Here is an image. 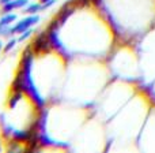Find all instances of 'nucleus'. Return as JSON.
<instances>
[{"label":"nucleus","instance_id":"nucleus-1","mask_svg":"<svg viewBox=\"0 0 155 153\" xmlns=\"http://www.w3.org/2000/svg\"><path fill=\"white\" fill-rule=\"evenodd\" d=\"M38 21H40V18H38L37 15L29 16V18H26V19H23V21H21L19 23H16L15 26L11 29V32H12V33H22V32H25V30L29 29L31 25L37 23Z\"/></svg>","mask_w":155,"mask_h":153},{"label":"nucleus","instance_id":"nucleus-2","mask_svg":"<svg viewBox=\"0 0 155 153\" xmlns=\"http://www.w3.org/2000/svg\"><path fill=\"white\" fill-rule=\"evenodd\" d=\"M48 40H46L45 36H40L37 40L34 41V49L37 52H41V51H46L48 49Z\"/></svg>","mask_w":155,"mask_h":153},{"label":"nucleus","instance_id":"nucleus-3","mask_svg":"<svg viewBox=\"0 0 155 153\" xmlns=\"http://www.w3.org/2000/svg\"><path fill=\"white\" fill-rule=\"evenodd\" d=\"M26 4H27V0H12V2L4 4V8H3V11H4V12H10V11L14 10V8L23 7V5H26Z\"/></svg>","mask_w":155,"mask_h":153},{"label":"nucleus","instance_id":"nucleus-4","mask_svg":"<svg viewBox=\"0 0 155 153\" xmlns=\"http://www.w3.org/2000/svg\"><path fill=\"white\" fill-rule=\"evenodd\" d=\"M16 19V15L15 14H8V15L3 16L2 21H0V26H5V25H10L12 21Z\"/></svg>","mask_w":155,"mask_h":153},{"label":"nucleus","instance_id":"nucleus-5","mask_svg":"<svg viewBox=\"0 0 155 153\" xmlns=\"http://www.w3.org/2000/svg\"><path fill=\"white\" fill-rule=\"evenodd\" d=\"M38 10H40V5L38 4H31V5H29V7L26 8V12L33 14V12H37Z\"/></svg>","mask_w":155,"mask_h":153},{"label":"nucleus","instance_id":"nucleus-6","mask_svg":"<svg viewBox=\"0 0 155 153\" xmlns=\"http://www.w3.org/2000/svg\"><path fill=\"white\" fill-rule=\"evenodd\" d=\"M15 43H16V40H11L10 43H8L7 45H5L4 51H5V52H8V51H10V49H12V48H14V45H15Z\"/></svg>","mask_w":155,"mask_h":153},{"label":"nucleus","instance_id":"nucleus-7","mask_svg":"<svg viewBox=\"0 0 155 153\" xmlns=\"http://www.w3.org/2000/svg\"><path fill=\"white\" fill-rule=\"evenodd\" d=\"M30 34H31V30H25V33L21 36V37H19V41H23V40H26V38L29 37Z\"/></svg>","mask_w":155,"mask_h":153},{"label":"nucleus","instance_id":"nucleus-8","mask_svg":"<svg viewBox=\"0 0 155 153\" xmlns=\"http://www.w3.org/2000/svg\"><path fill=\"white\" fill-rule=\"evenodd\" d=\"M52 4H54V0H49V2H46L41 8H46V7H49V5H52Z\"/></svg>","mask_w":155,"mask_h":153},{"label":"nucleus","instance_id":"nucleus-9","mask_svg":"<svg viewBox=\"0 0 155 153\" xmlns=\"http://www.w3.org/2000/svg\"><path fill=\"white\" fill-rule=\"evenodd\" d=\"M10 2H12V0H0L2 4H7V3H10Z\"/></svg>","mask_w":155,"mask_h":153},{"label":"nucleus","instance_id":"nucleus-10","mask_svg":"<svg viewBox=\"0 0 155 153\" xmlns=\"http://www.w3.org/2000/svg\"><path fill=\"white\" fill-rule=\"evenodd\" d=\"M46 2H48V0H41V3H46Z\"/></svg>","mask_w":155,"mask_h":153},{"label":"nucleus","instance_id":"nucleus-11","mask_svg":"<svg viewBox=\"0 0 155 153\" xmlns=\"http://www.w3.org/2000/svg\"><path fill=\"white\" fill-rule=\"evenodd\" d=\"M0 49H2V43H0Z\"/></svg>","mask_w":155,"mask_h":153}]
</instances>
